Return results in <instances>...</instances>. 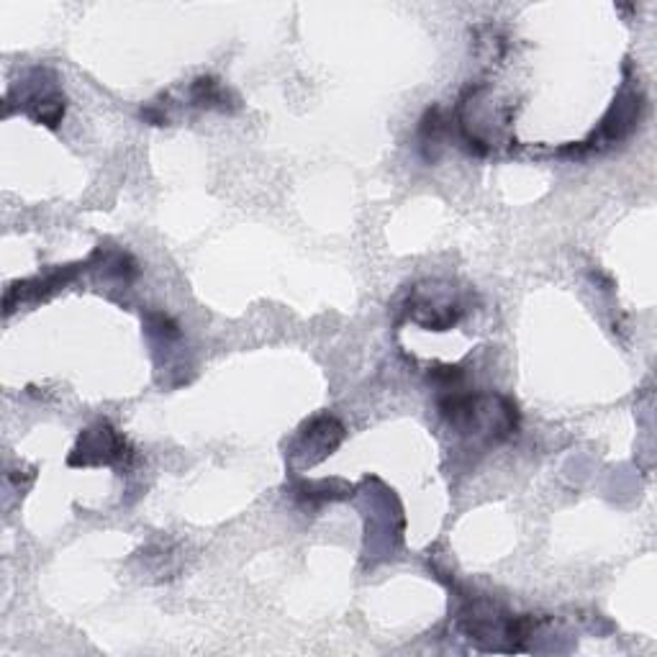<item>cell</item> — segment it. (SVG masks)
Wrapping results in <instances>:
<instances>
[{
	"label": "cell",
	"instance_id": "cell-1",
	"mask_svg": "<svg viewBox=\"0 0 657 657\" xmlns=\"http://www.w3.org/2000/svg\"><path fill=\"white\" fill-rule=\"evenodd\" d=\"M126 450V439L108 421H98L95 427L80 434L75 452L70 455V465H111L124 460Z\"/></svg>",
	"mask_w": 657,
	"mask_h": 657
},
{
	"label": "cell",
	"instance_id": "cell-2",
	"mask_svg": "<svg viewBox=\"0 0 657 657\" xmlns=\"http://www.w3.org/2000/svg\"><path fill=\"white\" fill-rule=\"evenodd\" d=\"M411 319L429 332H447L460 319V306L447 298V293L432 288V293L424 288H416L414 298L409 301Z\"/></svg>",
	"mask_w": 657,
	"mask_h": 657
},
{
	"label": "cell",
	"instance_id": "cell-3",
	"mask_svg": "<svg viewBox=\"0 0 657 657\" xmlns=\"http://www.w3.org/2000/svg\"><path fill=\"white\" fill-rule=\"evenodd\" d=\"M342 439L344 427L334 416H316L301 434V450L306 452L303 462L314 465V462L324 460L326 455H332V450H337Z\"/></svg>",
	"mask_w": 657,
	"mask_h": 657
},
{
	"label": "cell",
	"instance_id": "cell-4",
	"mask_svg": "<svg viewBox=\"0 0 657 657\" xmlns=\"http://www.w3.org/2000/svg\"><path fill=\"white\" fill-rule=\"evenodd\" d=\"M62 116H65V95L57 93V90H47V93L31 98V119H34L36 124L57 129Z\"/></svg>",
	"mask_w": 657,
	"mask_h": 657
},
{
	"label": "cell",
	"instance_id": "cell-5",
	"mask_svg": "<svg viewBox=\"0 0 657 657\" xmlns=\"http://www.w3.org/2000/svg\"><path fill=\"white\" fill-rule=\"evenodd\" d=\"M190 98H193L196 106L203 108H226V93L214 77H198L193 88H190Z\"/></svg>",
	"mask_w": 657,
	"mask_h": 657
},
{
	"label": "cell",
	"instance_id": "cell-6",
	"mask_svg": "<svg viewBox=\"0 0 657 657\" xmlns=\"http://www.w3.org/2000/svg\"><path fill=\"white\" fill-rule=\"evenodd\" d=\"M147 326L162 339H178L180 337V326L175 324V321H172L167 314H157V311H154V314L147 316Z\"/></svg>",
	"mask_w": 657,
	"mask_h": 657
}]
</instances>
